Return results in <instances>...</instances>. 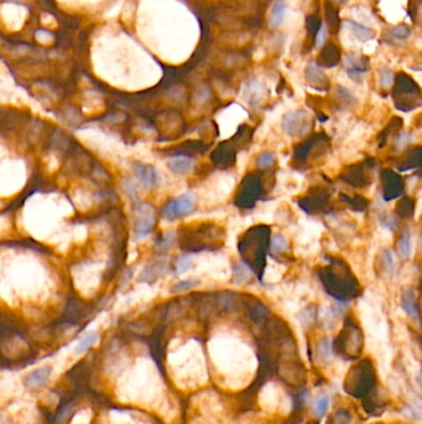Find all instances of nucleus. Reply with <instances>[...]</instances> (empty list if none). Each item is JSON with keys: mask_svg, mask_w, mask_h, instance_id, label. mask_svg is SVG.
<instances>
[{"mask_svg": "<svg viewBox=\"0 0 422 424\" xmlns=\"http://www.w3.org/2000/svg\"><path fill=\"white\" fill-rule=\"evenodd\" d=\"M98 341V334L97 332H88L86 336L78 341L77 345L75 346V353L81 355V353L86 352L87 350L90 349L95 343Z\"/></svg>", "mask_w": 422, "mask_h": 424, "instance_id": "nucleus-10", "label": "nucleus"}, {"mask_svg": "<svg viewBox=\"0 0 422 424\" xmlns=\"http://www.w3.org/2000/svg\"><path fill=\"white\" fill-rule=\"evenodd\" d=\"M393 83V72H390V71L385 70L383 72L380 73V84L385 88H387V87L392 86Z\"/></svg>", "mask_w": 422, "mask_h": 424, "instance_id": "nucleus-23", "label": "nucleus"}, {"mask_svg": "<svg viewBox=\"0 0 422 424\" xmlns=\"http://www.w3.org/2000/svg\"><path fill=\"white\" fill-rule=\"evenodd\" d=\"M344 24L347 25L348 29L354 34V36L361 41L372 40L374 36H375V33H374L372 29H368V27H365L364 25L358 24V22H355V21L345 20Z\"/></svg>", "mask_w": 422, "mask_h": 424, "instance_id": "nucleus-8", "label": "nucleus"}, {"mask_svg": "<svg viewBox=\"0 0 422 424\" xmlns=\"http://www.w3.org/2000/svg\"><path fill=\"white\" fill-rule=\"evenodd\" d=\"M194 207H196V197L191 192H186L167 203L163 214L166 219L174 220L183 215L191 214Z\"/></svg>", "mask_w": 422, "mask_h": 424, "instance_id": "nucleus-2", "label": "nucleus"}, {"mask_svg": "<svg viewBox=\"0 0 422 424\" xmlns=\"http://www.w3.org/2000/svg\"><path fill=\"white\" fill-rule=\"evenodd\" d=\"M137 222H135V238L143 239L151 233L155 225L154 210L147 203H139L135 208Z\"/></svg>", "mask_w": 422, "mask_h": 424, "instance_id": "nucleus-3", "label": "nucleus"}, {"mask_svg": "<svg viewBox=\"0 0 422 424\" xmlns=\"http://www.w3.org/2000/svg\"><path fill=\"white\" fill-rule=\"evenodd\" d=\"M174 242H175V234L172 232H166L160 239H158L157 247L163 250V248H167V247H170V246L174 245Z\"/></svg>", "mask_w": 422, "mask_h": 424, "instance_id": "nucleus-21", "label": "nucleus"}, {"mask_svg": "<svg viewBox=\"0 0 422 424\" xmlns=\"http://www.w3.org/2000/svg\"><path fill=\"white\" fill-rule=\"evenodd\" d=\"M403 309L405 310V312H406V314H409L410 316L417 319V316H418L417 308H416V305H415V298H413V292L411 289L406 290V292L404 293V295H403Z\"/></svg>", "mask_w": 422, "mask_h": 424, "instance_id": "nucleus-11", "label": "nucleus"}, {"mask_svg": "<svg viewBox=\"0 0 422 424\" xmlns=\"http://www.w3.org/2000/svg\"><path fill=\"white\" fill-rule=\"evenodd\" d=\"M167 166H169V168L171 169L175 174L185 175L192 171V169H193V166H194V163L191 158L181 157V155H178V157H174V158H171V159H169V162H167Z\"/></svg>", "mask_w": 422, "mask_h": 424, "instance_id": "nucleus-6", "label": "nucleus"}, {"mask_svg": "<svg viewBox=\"0 0 422 424\" xmlns=\"http://www.w3.org/2000/svg\"><path fill=\"white\" fill-rule=\"evenodd\" d=\"M318 355L322 360H328L332 356V346L330 340H323L318 347Z\"/></svg>", "mask_w": 422, "mask_h": 424, "instance_id": "nucleus-16", "label": "nucleus"}, {"mask_svg": "<svg viewBox=\"0 0 422 424\" xmlns=\"http://www.w3.org/2000/svg\"><path fill=\"white\" fill-rule=\"evenodd\" d=\"M306 122V113L305 112H294L290 114L285 115L284 118V128L288 134H296L302 129Z\"/></svg>", "mask_w": 422, "mask_h": 424, "instance_id": "nucleus-5", "label": "nucleus"}, {"mask_svg": "<svg viewBox=\"0 0 422 424\" xmlns=\"http://www.w3.org/2000/svg\"><path fill=\"white\" fill-rule=\"evenodd\" d=\"M234 276L237 277L238 281L248 279L250 277V269L246 267L244 263H239V264H237L236 269H234Z\"/></svg>", "mask_w": 422, "mask_h": 424, "instance_id": "nucleus-19", "label": "nucleus"}, {"mask_svg": "<svg viewBox=\"0 0 422 424\" xmlns=\"http://www.w3.org/2000/svg\"><path fill=\"white\" fill-rule=\"evenodd\" d=\"M271 250L273 252H282V251L287 250V242L282 236L276 234L271 239Z\"/></svg>", "mask_w": 422, "mask_h": 424, "instance_id": "nucleus-14", "label": "nucleus"}, {"mask_svg": "<svg viewBox=\"0 0 422 424\" xmlns=\"http://www.w3.org/2000/svg\"><path fill=\"white\" fill-rule=\"evenodd\" d=\"M334 2H336V3H343V2H345V0H334Z\"/></svg>", "mask_w": 422, "mask_h": 424, "instance_id": "nucleus-27", "label": "nucleus"}, {"mask_svg": "<svg viewBox=\"0 0 422 424\" xmlns=\"http://www.w3.org/2000/svg\"><path fill=\"white\" fill-rule=\"evenodd\" d=\"M383 259H384V264H385V268H386L387 272L392 273L394 270V259H393V254L389 252V251H384L383 252Z\"/></svg>", "mask_w": 422, "mask_h": 424, "instance_id": "nucleus-25", "label": "nucleus"}, {"mask_svg": "<svg viewBox=\"0 0 422 424\" xmlns=\"http://www.w3.org/2000/svg\"><path fill=\"white\" fill-rule=\"evenodd\" d=\"M374 374L370 369L358 365L356 369L350 371L345 382V391L355 397H363L373 388Z\"/></svg>", "mask_w": 422, "mask_h": 424, "instance_id": "nucleus-1", "label": "nucleus"}, {"mask_svg": "<svg viewBox=\"0 0 422 424\" xmlns=\"http://www.w3.org/2000/svg\"><path fill=\"white\" fill-rule=\"evenodd\" d=\"M399 254L403 258H407L410 256V251H411V242H410V234L409 232H405L403 236H401L400 241H399Z\"/></svg>", "mask_w": 422, "mask_h": 424, "instance_id": "nucleus-13", "label": "nucleus"}, {"mask_svg": "<svg viewBox=\"0 0 422 424\" xmlns=\"http://www.w3.org/2000/svg\"><path fill=\"white\" fill-rule=\"evenodd\" d=\"M274 160H275V158H274L271 153H263V154L259 155L256 163L259 168H268V166L273 165Z\"/></svg>", "mask_w": 422, "mask_h": 424, "instance_id": "nucleus-18", "label": "nucleus"}, {"mask_svg": "<svg viewBox=\"0 0 422 424\" xmlns=\"http://www.w3.org/2000/svg\"><path fill=\"white\" fill-rule=\"evenodd\" d=\"M390 34H392L395 39H399V40H405V39L409 38L411 31H410L409 27L405 26V25H400V26L393 27V29L390 30Z\"/></svg>", "mask_w": 422, "mask_h": 424, "instance_id": "nucleus-15", "label": "nucleus"}, {"mask_svg": "<svg viewBox=\"0 0 422 424\" xmlns=\"http://www.w3.org/2000/svg\"><path fill=\"white\" fill-rule=\"evenodd\" d=\"M134 170L141 185L147 189H152L154 186H156L158 180H160V175H158L156 169L152 168V166L138 164V165H135Z\"/></svg>", "mask_w": 422, "mask_h": 424, "instance_id": "nucleus-4", "label": "nucleus"}, {"mask_svg": "<svg viewBox=\"0 0 422 424\" xmlns=\"http://www.w3.org/2000/svg\"><path fill=\"white\" fill-rule=\"evenodd\" d=\"M50 375H51L50 367H47V366L40 367V369L34 370V371L27 376L26 380H25V383H26V386L36 388V387H40V386H42V384L46 383L47 380L50 378Z\"/></svg>", "mask_w": 422, "mask_h": 424, "instance_id": "nucleus-7", "label": "nucleus"}, {"mask_svg": "<svg viewBox=\"0 0 422 424\" xmlns=\"http://www.w3.org/2000/svg\"><path fill=\"white\" fill-rule=\"evenodd\" d=\"M324 36H326L324 26L322 25L321 29H319V31H318V34H317V39H316L317 46H322V44H323V41H324Z\"/></svg>", "mask_w": 422, "mask_h": 424, "instance_id": "nucleus-26", "label": "nucleus"}, {"mask_svg": "<svg viewBox=\"0 0 422 424\" xmlns=\"http://www.w3.org/2000/svg\"><path fill=\"white\" fill-rule=\"evenodd\" d=\"M192 262V256L191 254H185V256L180 257L177 261V273H183L185 270L188 269V267L191 265Z\"/></svg>", "mask_w": 422, "mask_h": 424, "instance_id": "nucleus-20", "label": "nucleus"}, {"mask_svg": "<svg viewBox=\"0 0 422 424\" xmlns=\"http://www.w3.org/2000/svg\"><path fill=\"white\" fill-rule=\"evenodd\" d=\"M123 186H124V190L126 191V194H128L133 200L137 199V195H138L137 194V188H135V185L133 184L132 180H128V179L124 180Z\"/></svg>", "mask_w": 422, "mask_h": 424, "instance_id": "nucleus-24", "label": "nucleus"}, {"mask_svg": "<svg viewBox=\"0 0 422 424\" xmlns=\"http://www.w3.org/2000/svg\"><path fill=\"white\" fill-rule=\"evenodd\" d=\"M331 420H332V424H348L350 418L347 411H344V409H338V411L333 414Z\"/></svg>", "mask_w": 422, "mask_h": 424, "instance_id": "nucleus-17", "label": "nucleus"}, {"mask_svg": "<svg viewBox=\"0 0 422 424\" xmlns=\"http://www.w3.org/2000/svg\"><path fill=\"white\" fill-rule=\"evenodd\" d=\"M328 407H330V398H328V396L321 395L314 401L313 411L317 414V417L322 418L326 414V412L328 411Z\"/></svg>", "mask_w": 422, "mask_h": 424, "instance_id": "nucleus-12", "label": "nucleus"}, {"mask_svg": "<svg viewBox=\"0 0 422 424\" xmlns=\"http://www.w3.org/2000/svg\"><path fill=\"white\" fill-rule=\"evenodd\" d=\"M286 2L285 0H275L273 8H271L270 14V26L277 27L282 21H284L286 14Z\"/></svg>", "mask_w": 422, "mask_h": 424, "instance_id": "nucleus-9", "label": "nucleus"}, {"mask_svg": "<svg viewBox=\"0 0 422 424\" xmlns=\"http://www.w3.org/2000/svg\"><path fill=\"white\" fill-rule=\"evenodd\" d=\"M197 284V282L194 279H188V281H183L177 283L174 287V292H182V290H188L191 288H193L194 285Z\"/></svg>", "mask_w": 422, "mask_h": 424, "instance_id": "nucleus-22", "label": "nucleus"}]
</instances>
